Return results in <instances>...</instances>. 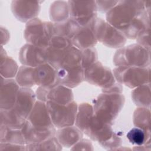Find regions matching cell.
<instances>
[{"label": "cell", "instance_id": "36", "mask_svg": "<svg viewBox=\"0 0 151 151\" xmlns=\"http://www.w3.org/2000/svg\"><path fill=\"white\" fill-rule=\"evenodd\" d=\"M71 150H93L94 148L91 142L85 139H81L71 147Z\"/></svg>", "mask_w": 151, "mask_h": 151}, {"label": "cell", "instance_id": "13", "mask_svg": "<svg viewBox=\"0 0 151 151\" xmlns=\"http://www.w3.org/2000/svg\"><path fill=\"white\" fill-rule=\"evenodd\" d=\"M18 58L23 65L36 67L47 62L45 49L25 44L20 49Z\"/></svg>", "mask_w": 151, "mask_h": 151}, {"label": "cell", "instance_id": "14", "mask_svg": "<svg viewBox=\"0 0 151 151\" xmlns=\"http://www.w3.org/2000/svg\"><path fill=\"white\" fill-rule=\"evenodd\" d=\"M84 81V68L81 65L57 69V82L70 88H74Z\"/></svg>", "mask_w": 151, "mask_h": 151}, {"label": "cell", "instance_id": "34", "mask_svg": "<svg viewBox=\"0 0 151 151\" xmlns=\"http://www.w3.org/2000/svg\"><path fill=\"white\" fill-rule=\"evenodd\" d=\"M149 33L150 29H145L142 31L136 38L137 44L148 50H150Z\"/></svg>", "mask_w": 151, "mask_h": 151}, {"label": "cell", "instance_id": "5", "mask_svg": "<svg viewBox=\"0 0 151 151\" xmlns=\"http://www.w3.org/2000/svg\"><path fill=\"white\" fill-rule=\"evenodd\" d=\"M24 36L27 43L42 49L47 48L52 37L50 22L42 21L38 18L29 21L25 25Z\"/></svg>", "mask_w": 151, "mask_h": 151}, {"label": "cell", "instance_id": "20", "mask_svg": "<svg viewBox=\"0 0 151 151\" xmlns=\"http://www.w3.org/2000/svg\"><path fill=\"white\" fill-rule=\"evenodd\" d=\"M71 41L73 45L80 50L94 47L97 42L95 34L90 26L80 27Z\"/></svg>", "mask_w": 151, "mask_h": 151}, {"label": "cell", "instance_id": "12", "mask_svg": "<svg viewBox=\"0 0 151 151\" xmlns=\"http://www.w3.org/2000/svg\"><path fill=\"white\" fill-rule=\"evenodd\" d=\"M11 11L14 16L22 22H27L37 18L41 5L38 1H12L11 4Z\"/></svg>", "mask_w": 151, "mask_h": 151}, {"label": "cell", "instance_id": "26", "mask_svg": "<svg viewBox=\"0 0 151 151\" xmlns=\"http://www.w3.org/2000/svg\"><path fill=\"white\" fill-rule=\"evenodd\" d=\"M132 100L139 107H150V83L140 86L132 91Z\"/></svg>", "mask_w": 151, "mask_h": 151}, {"label": "cell", "instance_id": "4", "mask_svg": "<svg viewBox=\"0 0 151 151\" xmlns=\"http://www.w3.org/2000/svg\"><path fill=\"white\" fill-rule=\"evenodd\" d=\"M113 73L117 83L132 89L150 83V67L119 66L113 69Z\"/></svg>", "mask_w": 151, "mask_h": 151}, {"label": "cell", "instance_id": "3", "mask_svg": "<svg viewBox=\"0 0 151 151\" xmlns=\"http://www.w3.org/2000/svg\"><path fill=\"white\" fill-rule=\"evenodd\" d=\"M113 63L117 67H150V50L137 43L123 47L117 50L114 54Z\"/></svg>", "mask_w": 151, "mask_h": 151}, {"label": "cell", "instance_id": "37", "mask_svg": "<svg viewBox=\"0 0 151 151\" xmlns=\"http://www.w3.org/2000/svg\"><path fill=\"white\" fill-rule=\"evenodd\" d=\"M4 150H26L25 145L12 143H0V151Z\"/></svg>", "mask_w": 151, "mask_h": 151}, {"label": "cell", "instance_id": "28", "mask_svg": "<svg viewBox=\"0 0 151 151\" xmlns=\"http://www.w3.org/2000/svg\"><path fill=\"white\" fill-rule=\"evenodd\" d=\"M0 143L26 145L25 139L21 129H11L4 125H1Z\"/></svg>", "mask_w": 151, "mask_h": 151}, {"label": "cell", "instance_id": "33", "mask_svg": "<svg viewBox=\"0 0 151 151\" xmlns=\"http://www.w3.org/2000/svg\"><path fill=\"white\" fill-rule=\"evenodd\" d=\"M81 66L85 69L97 61L98 54L94 47L88 48L81 50Z\"/></svg>", "mask_w": 151, "mask_h": 151}, {"label": "cell", "instance_id": "27", "mask_svg": "<svg viewBox=\"0 0 151 151\" xmlns=\"http://www.w3.org/2000/svg\"><path fill=\"white\" fill-rule=\"evenodd\" d=\"M18 67L15 61L6 55L5 51L1 47V75L4 78L9 79L16 77Z\"/></svg>", "mask_w": 151, "mask_h": 151}, {"label": "cell", "instance_id": "35", "mask_svg": "<svg viewBox=\"0 0 151 151\" xmlns=\"http://www.w3.org/2000/svg\"><path fill=\"white\" fill-rule=\"evenodd\" d=\"M119 1H96L97 9L100 12H107L118 3Z\"/></svg>", "mask_w": 151, "mask_h": 151}, {"label": "cell", "instance_id": "15", "mask_svg": "<svg viewBox=\"0 0 151 151\" xmlns=\"http://www.w3.org/2000/svg\"><path fill=\"white\" fill-rule=\"evenodd\" d=\"M36 99L35 93L31 88L20 87L12 109L27 119L36 102Z\"/></svg>", "mask_w": 151, "mask_h": 151}, {"label": "cell", "instance_id": "19", "mask_svg": "<svg viewBox=\"0 0 151 151\" xmlns=\"http://www.w3.org/2000/svg\"><path fill=\"white\" fill-rule=\"evenodd\" d=\"M34 77L38 87H51L57 84V69L48 63L34 67Z\"/></svg>", "mask_w": 151, "mask_h": 151}, {"label": "cell", "instance_id": "21", "mask_svg": "<svg viewBox=\"0 0 151 151\" xmlns=\"http://www.w3.org/2000/svg\"><path fill=\"white\" fill-rule=\"evenodd\" d=\"M55 137L63 147H71L83 138V132L76 126L58 129Z\"/></svg>", "mask_w": 151, "mask_h": 151}, {"label": "cell", "instance_id": "32", "mask_svg": "<svg viewBox=\"0 0 151 151\" xmlns=\"http://www.w3.org/2000/svg\"><path fill=\"white\" fill-rule=\"evenodd\" d=\"M129 142L133 145L140 146L150 144V132H147L139 127H133L126 134Z\"/></svg>", "mask_w": 151, "mask_h": 151}, {"label": "cell", "instance_id": "18", "mask_svg": "<svg viewBox=\"0 0 151 151\" xmlns=\"http://www.w3.org/2000/svg\"><path fill=\"white\" fill-rule=\"evenodd\" d=\"M25 143H37L41 142L45 139L54 136L56 130L54 127L47 129H40L34 127L28 120L21 129Z\"/></svg>", "mask_w": 151, "mask_h": 151}, {"label": "cell", "instance_id": "16", "mask_svg": "<svg viewBox=\"0 0 151 151\" xmlns=\"http://www.w3.org/2000/svg\"><path fill=\"white\" fill-rule=\"evenodd\" d=\"M20 86L13 78L6 79L1 77L0 108L8 110L12 109L15 104L18 92Z\"/></svg>", "mask_w": 151, "mask_h": 151}, {"label": "cell", "instance_id": "10", "mask_svg": "<svg viewBox=\"0 0 151 151\" xmlns=\"http://www.w3.org/2000/svg\"><path fill=\"white\" fill-rule=\"evenodd\" d=\"M38 100L48 101L63 105L68 104L74 101V95L71 88L60 84L51 87H38L35 91Z\"/></svg>", "mask_w": 151, "mask_h": 151}, {"label": "cell", "instance_id": "38", "mask_svg": "<svg viewBox=\"0 0 151 151\" xmlns=\"http://www.w3.org/2000/svg\"><path fill=\"white\" fill-rule=\"evenodd\" d=\"M122 86L119 83H115L110 87L102 89V91L104 93H122Z\"/></svg>", "mask_w": 151, "mask_h": 151}, {"label": "cell", "instance_id": "1", "mask_svg": "<svg viewBox=\"0 0 151 151\" xmlns=\"http://www.w3.org/2000/svg\"><path fill=\"white\" fill-rule=\"evenodd\" d=\"M106 21L128 39H136L150 29V11L144 1H120L106 13Z\"/></svg>", "mask_w": 151, "mask_h": 151}, {"label": "cell", "instance_id": "29", "mask_svg": "<svg viewBox=\"0 0 151 151\" xmlns=\"http://www.w3.org/2000/svg\"><path fill=\"white\" fill-rule=\"evenodd\" d=\"M34 67L22 65L19 67L15 80L21 87L31 88L35 86L34 77Z\"/></svg>", "mask_w": 151, "mask_h": 151}, {"label": "cell", "instance_id": "7", "mask_svg": "<svg viewBox=\"0 0 151 151\" xmlns=\"http://www.w3.org/2000/svg\"><path fill=\"white\" fill-rule=\"evenodd\" d=\"M46 105L54 127L60 129L74 125L78 109L74 101L65 105L48 101Z\"/></svg>", "mask_w": 151, "mask_h": 151}, {"label": "cell", "instance_id": "17", "mask_svg": "<svg viewBox=\"0 0 151 151\" xmlns=\"http://www.w3.org/2000/svg\"><path fill=\"white\" fill-rule=\"evenodd\" d=\"M27 120L37 128L47 129L54 127L52 123L46 103L40 100L36 101Z\"/></svg>", "mask_w": 151, "mask_h": 151}, {"label": "cell", "instance_id": "25", "mask_svg": "<svg viewBox=\"0 0 151 151\" xmlns=\"http://www.w3.org/2000/svg\"><path fill=\"white\" fill-rule=\"evenodd\" d=\"M49 14L50 19L52 22L57 23L66 21L70 18L68 2L54 1L50 6Z\"/></svg>", "mask_w": 151, "mask_h": 151}, {"label": "cell", "instance_id": "30", "mask_svg": "<svg viewBox=\"0 0 151 151\" xmlns=\"http://www.w3.org/2000/svg\"><path fill=\"white\" fill-rule=\"evenodd\" d=\"M133 118V122L135 127L142 129L146 132H150V109L138 107L134 110Z\"/></svg>", "mask_w": 151, "mask_h": 151}, {"label": "cell", "instance_id": "6", "mask_svg": "<svg viewBox=\"0 0 151 151\" xmlns=\"http://www.w3.org/2000/svg\"><path fill=\"white\" fill-rule=\"evenodd\" d=\"M97 41L112 48H120L126 44L127 38L118 29L101 18H97L90 26Z\"/></svg>", "mask_w": 151, "mask_h": 151}, {"label": "cell", "instance_id": "22", "mask_svg": "<svg viewBox=\"0 0 151 151\" xmlns=\"http://www.w3.org/2000/svg\"><path fill=\"white\" fill-rule=\"evenodd\" d=\"M80 27L81 26L71 18L61 22L54 23L52 22L51 29L52 35L53 37H63L71 40Z\"/></svg>", "mask_w": 151, "mask_h": 151}, {"label": "cell", "instance_id": "23", "mask_svg": "<svg viewBox=\"0 0 151 151\" xmlns=\"http://www.w3.org/2000/svg\"><path fill=\"white\" fill-rule=\"evenodd\" d=\"M94 115L93 106L87 103H83L78 106L77 112L76 117L75 124L83 133L87 127L90 121Z\"/></svg>", "mask_w": 151, "mask_h": 151}, {"label": "cell", "instance_id": "2", "mask_svg": "<svg viewBox=\"0 0 151 151\" xmlns=\"http://www.w3.org/2000/svg\"><path fill=\"white\" fill-rule=\"evenodd\" d=\"M124 96L122 93H101L94 101L95 116L101 121L112 125L123 107Z\"/></svg>", "mask_w": 151, "mask_h": 151}, {"label": "cell", "instance_id": "11", "mask_svg": "<svg viewBox=\"0 0 151 151\" xmlns=\"http://www.w3.org/2000/svg\"><path fill=\"white\" fill-rule=\"evenodd\" d=\"M83 133L91 140L98 142L100 145L110 139L115 134L111 124L101 121L95 114Z\"/></svg>", "mask_w": 151, "mask_h": 151}, {"label": "cell", "instance_id": "31", "mask_svg": "<svg viewBox=\"0 0 151 151\" xmlns=\"http://www.w3.org/2000/svg\"><path fill=\"white\" fill-rule=\"evenodd\" d=\"M26 150H61L63 146L58 141L55 136L49 137L45 140L37 143L25 145Z\"/></svg>", "mask_w": 151, "mask_h": 151}, {"label": "cell", "instance_id": "9", "mask_svg": "<svg viewBox=\"0 0 151 151\" xmlns=\"http://www.w3.org/2000/svg\"><path fill=\"white\" fill-rule=\"evenodd\" d=\"M84 80L102 89L110 87L116 83L113 71L98 61L84 69Z\"/></svg>", "mask_w": 151, "mask_h": 151}, {"label": "cell", "instance_id": "24", "mask_svg": "<svg viewBox=\"0 0 151 151\" xmlns=\"http://www.w3.org/2000/svg\"><path fill=\"white\" fill-rule=\"evenodd\" d=\"M1 125L15 129H21L27 119L21 116L12 108L8 110L1 109Z\"/></svg>", "mask_w": 151, "mask_h": 151}, {"label": "cell", "instance_id": "8", "mask_svg": "<svg viewBox=\"0 0 151 151\" xmlns=\"http://www.w3.org/2000/svg\"><path fill=\"white\" fill-rule=\"evenodd\" d=\"M70 17L80 26H90L97 17L96 1H68Z\"/></svg>", "mask_w": 151, "mask_h": 151}]
</instances>
